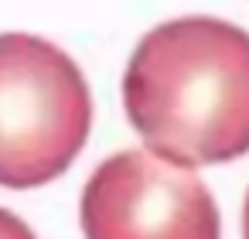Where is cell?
I'll return each instance as SVG.
<instances>
[{
    "label": "cell",
    "mask_w": 249,
    "mask_h": 239,
    "mask_svg": "<svg viewBox=\"0 0 249 239\" xmlns=\"http://www.w3.org/2000/svg\"><path fill=\"white\" fill-rule=\"evenodd\" d=\"M86 239H222L205 181L154 150L106 157L79 202Z\"/></svg>",
    "instance_id": "cell-3"
},
{
    "label": "cell",
    "mask_w": 249,
    "mask_h": 239,
    "mask_svg": "<svg viewBox=\"0 0 249 239\" xmlns=\"http://www.w3.org/2000/svg\"><path fill=\"white\" fill-rule=\"evenodd\" d=\"M242 239H249V195H246V205H242Z\"/></svg>",
    "instance_id": "cell-5"
},
{
    "label": "cell",
    "mask_w": 249,
    "mask_h": 239,
    "mask_svg": "<svg viewBox=\"0 0 249 239\" xmlns=\"http://www.w3.org/2000/svg\"><path fill=\"white\" fill-rule=\"evenodd\" d=\"M123 106L143 144L184 167L249 154V31L178 18L140 38Z\"/></svg>",
    "instance_id": "cell-1"
},
{
    "label": "cell",
    "mask_w": 249,
    "mask_h": 239,
    "mask_svg": "<svg viewBox=\"0 0 249 239\" xmlns=\"http://www.w3.org/2000/svg\"><path fill=\"white\" fill-rule=\"evenodd\" d=\"M92 96L79 65L35 35H0V188H41L89 140Z\"/></svg>",
    "instance_id": "cell-2"
},
{
    "label": "cell",
    "mask_w": 249,
    "mask_h": 239,
    "mask_svg": "<svg viewBox=\"0 0 249 239\" xmlns=\"http://www.w3.org/2000/svg\"><path fill=\"white\" fill-rule=\"evenodd\" d=\"M0 239H38V236L28 229L24 219H18L7 208H0Z\"/></svg>",
    "instance_id": "cell-4"
}]
</instances>
